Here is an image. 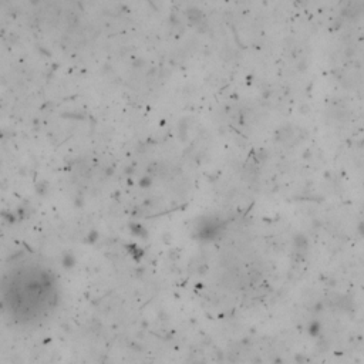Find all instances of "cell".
<instances>
[{"label": "cell", "mask_w": 364, "mask_h": 364, "mask_svg": "<svg viewBox=\"0 0 364 364\" xmlns=\"http://www.w3.org/2000/svg\"><path fill=\"white\" fill-rule=\"evenodd\" d=\"M60 302V283L51 266L39 257H19L0 273V313L16 326L47 320Z\"/></svg>", "instance_id": "cell-1"}]
</instances>
